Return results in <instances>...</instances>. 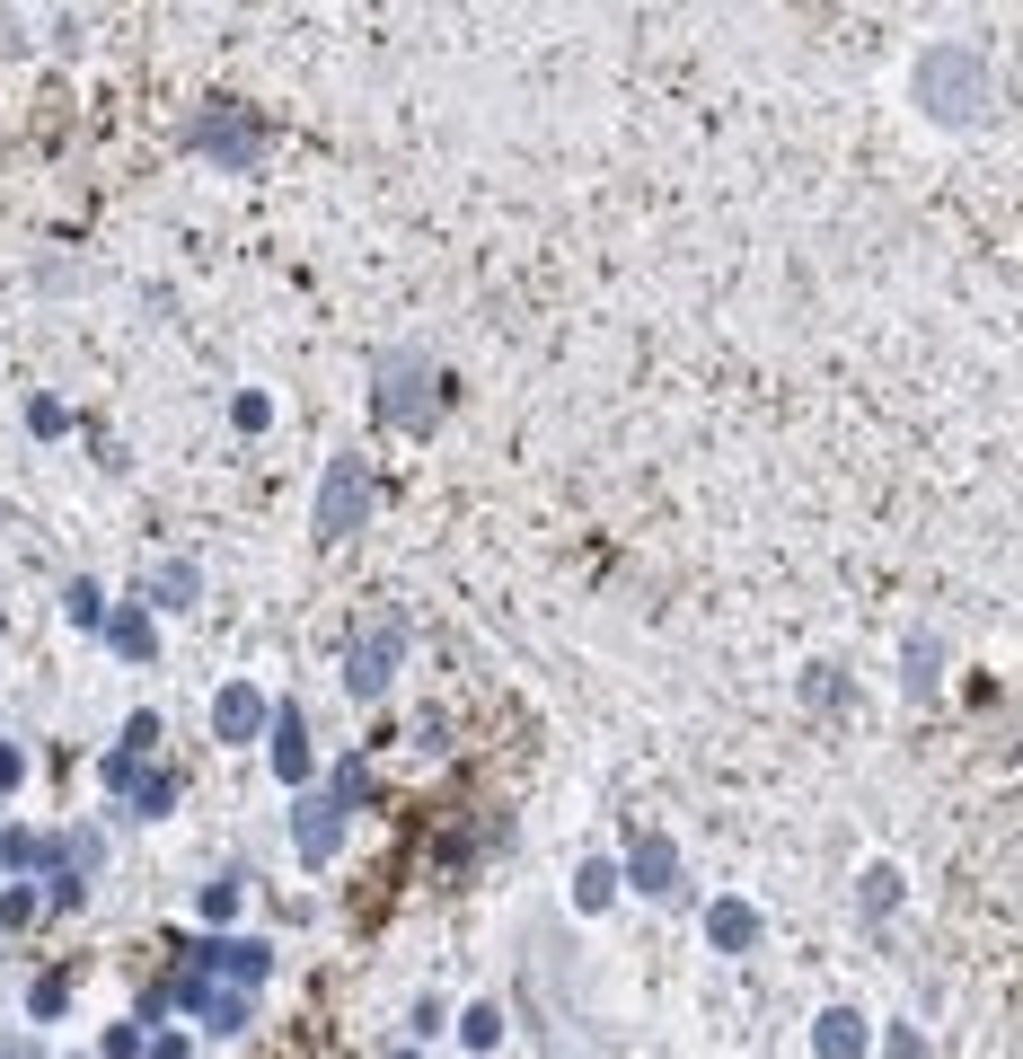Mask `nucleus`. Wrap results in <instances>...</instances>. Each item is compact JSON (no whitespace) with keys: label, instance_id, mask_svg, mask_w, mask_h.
<instances>
[{"label":"nucleus","instance_id":"obj_1","mask_svg":"<svg viewBox=\"0 0 1023 1059\" xmlns=\"http://www.w3.org/2000/svg\"><path fill=\"white\" fill-rule=\"evenodd\" d=\"M371 521V460H336L327 486H318V530L344 539V530H362Z\"/></svg>","mask_w":1023,"mask_h":1059},{"label":"nucleus","instance_id":"obj_2","mask_svg":"<svg viewBox=\"0 0 1023 1059\" xmlns=\"http://www.w3.org/2000/svg\"><path fill=\"white\" fill-rule=\"evenodd\" d=\"M397 645H406V627H397V618H371V627L353 636V654H344V680H353V698H380V689H388V671H397Z\"/></svg>","mask_w":1023,"mask_h":1059},{"label":"nucleus","instance_id":"obj_3","mask_svg":"<svg viewBox=\"0 0 1023 1059\" xmlns=\"http://www.w3.org/2000/svg\"><path fill=\"white\" fill-rule=\"evenodd\" d=\"M380 415H388V424H415V433L433 424V389H424V362H397V353L380 362Z\"/></svg>","mask_w":1023,"mask_h":1059},{"label":"nucleus","instance_id":"obj_4","mask_svg":"<svg viewBox=\"0 0 1023 1059\" xmlns=\"http://www.w3.org/2000/svg\"><path fill=\"white\" fill-rule=\"evenodd\" d=\"M195 971H229L238 989H256V980L274 971V953H265V944H247V937H204V944H195Z\"/></svg>","mask_w":1023,"mask_h":1059},{"label":"nucleus","instance_id":"obj_5","mask_svg":"<svg viewBox=\"0 0 1023 1059\" xmlns=\"http://www.w3.org/2000/svg\"><path fill=\"white\" fill-rule=\"evenodd\" d=\"M292 839H301V865H327L336 839H344V804H336V795H309L301 822H292Z\"/></svg>","mask_w":1023,"mask_h":1059},{"label":"nucleus","instance_id":"obj_6","mask_svg":"<svg viewBox=\"0 0 1023 1059\" xmlns=\"http://www.w3.org/2000/svg\"><path fill=\"white\" fill-rule=\"evenodd\" d=\"M195 141H204L213 159H229V168H247V150H256V124L229 116V107H204V116H195Z\"/></svg>","mask_w":1023,"mask_h":1059},{"label":"nucleus","instance_id":"obj_7","mask_svg":"<svg viewBox=\"0 0 1023 1059\" xmlns=\"http://www.w3.org/2000/svg\"><path fill=\"white\" fill-rule=\"evenodd\" d=\"M256 724H265V689H256V680H229L222 706H213V733H222V742H247Z\"/></svg>","mask_w":1023,"mask_h":1059},{"label":"nucleus","instance_id":"obj_8","mask_svg":"<svg viewBox=\"0 0 1023 1059\" xmlns=\"http://www.w3.org/2000/svg\"><path fill=\"white\" fill-rule=\"evenodd\" d=\"M274 777H292V786L309 777V742H301V715H292V706H283V724H274Z\"/></svg>","mask_w":1023,"mask_h":1059},{"label":"nucleus","instance_id":"obj_9","mask_svg":"<svg viewBox=\"0 0 1023 1059\" xmlns=\"http://www.w3.org/2000/svg\"><path fill=\"white\" fill-rule=\"evenodd\" d=\"M150 591H159V609H186L204 584H195V566H159V584H150Z\"/></svg>","mask_w":1023,"mask_h":1059},{"label":"nucleus","instance_id":"obj_10","mask_svg":"<svg viewBox=\"0 0 1023 1059\" xmlns=\"http://www.w3.org/2000/svg\"><path fill=\"white\" fill-rule=\"evenodd\" d=\"M115 654L150 663V618H141V609H124V618H115Z\"/></svg>","mask_w":1023,"mask_h":1059},{"label":"nucleus","instance_id":"obj_11","mask_svg":"<svg viewBox=\"0 0 1023 1059\" xmlns=\"http://www.w3.org/2000/svg\"><path fill=\"white\" fill-rule=\"evenodd\" d=\"M459 1033H468L476 1051H494V1033H503V1016H494V1007H468V1016H459Z\"/></svg>","mask_w":1023,"mask_h":1059},{"label":"nucleus","instance_id":"obj_12","mask_svg":"<svg viewBox=\"0 0 1023 1059\" xmlns=\"http://www.w3.org/2000/svg\"><path fill=\"white\" fill-rule=\"evenodd\" d=\"M62 609H71L80 627H98V618H107V600H98V584H71V591H62Z\"/></svg>","mask_w":1023,"mask_h":1059},{"label":"nucleus","instance_id":"obj_13","mask_svg":"<svg viewBox=\"0 0 1023 1059\" xmlns=\"http://www.w3.org/2000/svg\"><path fill=\"white\" fill-rule=\"evenodd\" d=\"M609 883H618L609 865H582V910H600V901H609Z\"/></svg>","mask_w":1023,"mask_h":1059},{"label":"nucleus","instance_id":"obj_14","mask_svg":"<svg viewBox=\"0 0 1023 1059\" xmlns=\"http://www.w3.org/2000/svg\"><path fill=\"white\" fill-rule=\"evenodd\" d=\"M0 786H18V751H0Z\"/></svg>","mask_w":1023,"mask_h":1059}]
</instances>
